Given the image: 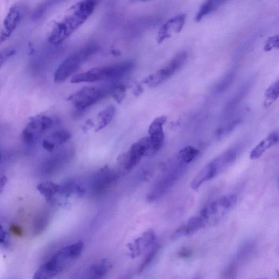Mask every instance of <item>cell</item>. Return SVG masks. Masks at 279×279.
Returning a JSON list of instances; mask_svg holds the SVG:
<instances>
[{"label":"cell","instance_id":"21","mask_svg":"<svg viewBox=\"0 0 279 279\" xmlns=\"http://www.w3.org/2000/svg\"><path fill=\"white\" fill-rule=\"evenodd\" d=\"M199 153L196 148L191 146H186L179 152L178 159L183 163L190 164L197 158Z\"/></svg>","mask_w":279,"mask_h":279},{"label":"cell","instance_id":"36","mask_svg":"<svg viewBox=\"0 0 279 279\" xmlns=\"http://www.w3.org/2000/svg\"><path fill=\"white\" fill-rule=\"evenodd\" d=\"M185 236H188V233L186 226L184 225L180 226V228L173 232L171 239L176 240Z\"/></svg>","mask_w":279,"mask_h":279},{"label":"cell","instance_id":"24","mask_svg":"<svg viewBox=\"0 0 279 279\" xmlns=\"http://www.w3.org/2000/svg\"><path fill=\"white\" fill-rule=\"evenodd\" d=\"M71 137H72V135L69 131H66V130H60V131H57L52 133L49 138L47 139L55 147L64 144L65 142L69 141Z\"/></svg>","mask_w":279,"mask_h":279},{"label":"cell","instance_id":"15","mask_svg":"<svg viewBox=\"0 0 279 279\" xmlns=\"http://www.w3.org/2000/svg\"><path fill=\"white\" fill-rule=\"evenodd\" d=\"M218 175L216 168L210 163L204 167L194 178L191 187L194 190H197L206 181L216 177Z\"/></svg>","mask_w":279,"mask_h":279},{"label":"cell","instance_id":"11","mask_svg":"<svg viewBox=\"0 0 279 279\" xmlns=\"http://www.w3.org/2000/svg\"><path fill=\"white\" fill-rule=\"evenodd\" d=\"M25 10L24 6L21 4L15 5L10 9L4 22L5 31L1 37L2 40L9 37L17 28L22 21Z\"/></svg>","mask_w":279,"mask_h":279},{"label":"cell","instance_id":"30","mask_svg":"<svg viewBox=\"0 0 279 279\" xmlns=\"http://www.w3.org/2000/svg\"><path fill=\"white\" fill-rule=\"evenodd\" d=\"M52 3L53 2H45L39 5L32 13V18L36 20V19L41 18Z\"/></svg>","mask_w":279,"mask_h":279},{"label":"cell","instance_id":"32","mask_svg":"<svg viewBox=\"0 0 279 279\" xmlns=\"http://www.w3.org/2000/svg\"><path fill=\"white\" fill-rule=\"evenodd\" d=\"M48 223V218L41 216L37 218L35 220L34 225V231L36 233H39L42 232L47 226Z\"/></svg>","mask_w":279,"mask_h":279},{"label":"cell","instance_id":"12","mask_svg":"<svg viewBox=\"0 0 279 279\" xmlns=\"http://www.w3.org/2000/svg\"><path fill=\"white\" fill-rule=\"evenodd\" d=\"M186 15L180 14L173 17L162 25L157 37V42L160 44L170 38L173 33H179L185 23Z\"/></svg>","mask_w":279,"mask_h":279},{"label":"cell","instance_id":"23","mask_svg":"<svg viewBox=\"0 0 279 279\" xmlns=\"http://www.w3.org/2000/svg\"><path fill=\"white\" fill-rule=\"evenodd\" d=\"M236 76L235 71L232 70L220 80L215 88V93L220 95L224 93L231 86Z\"/></svg>","mask_w":279,"mask_h":279},{"label":"cell","instance_id":"35","mask_svg":"<svg viewBox=\"0 0 279 279\" xmlns=\"http://www.w3.org/2000/svg\"><path fill=\"white\" fill-rule=\"evenodd\" d=\"M16 53L14 49H8L0 51V68H1L4 63L12 56H14Z\"/></svg>","mask_w":279,"mask_h":279},{"label":"cell","instance_id":"37","mask_svg":"<svg viewBox=\"0 0 279 279\" xmlns=\"http://www.w3.org/2000/svg\"><path fill=\"white\" fill-rule=\"evenodd\" d=\"M11 231L17 236L21 237L23 235V230L20 226L12 225L10 228Z\"/></svg>","mask_w":279,"mask_h":279},{"label":"cell","instance_id":"29","mask_svg":"<svg viewBox=\"0 0 279 279\" xmlns=\"http://www.w3.org/2000/svg\"><path fill=\"white\" fill-rule=\"evenodd\" d=\"M159 249L160 248L159 245L155 244L153 247L151 249L150 251L148 252V254L144 259V260L142 261L140 265L139 269V273L143 272L149 267V265L151 264L155 256H157Z\"/></svg>","mask_w":279,"mask_h":279},{"label":"cell","instance_id":"18","mask_svg":"<svg viewBox=\"0 0 279 279\" xmlns=\"http://www.w3.org/2000/svg\"><path fill=\"white\" fill-rule=\"evenodd\" d=\"M251 86L250 82H246L240 87L237 91L230 97V99L226 102L225 109L231 110L237 106L239 103L244 99V97L248 94Z\"/></svg>","mask_w":279,"mask_h":279},{"label":"cell","instance_id":"34","mask_svg":"<svg viewBox=\"0 0 279 279\" xmlns=\"http://www.w3.org/2000/svg\"><path fill=\"white\" fill-rule=\"evenodd\" d=\"M253 245H254V244L251 242H248L243 244L242 247L240 248L238 251V258H244L246 256H247L252 251L253 249Z\"/></svg>","mask_w":279,"mask_h":279},{"label":"cell","instance_id":"6","mask_svg":"<svg viewBox=\"0 0 279 279\" xmlns=\"http://www.w3.org/2000/svg\"><path fill=\"white\" fill-rule=\"evenodd\" d=\"M237 201L236 195H226L206 207L200 212L199 216L206 224L210 221L216 222L235 206Z\"/></svg>","mask_w":279,"mask_h":279},{"label":"cell","instance_id":"41","mask_svg":"<svg viewBox=\"0 0 279 279\" xmlns=\"http://www.w3.org/2000/svg\"><path fill=\"white\" fill-rule=\"evenodd\" d=\"M193 279H201V278H200V277L199 276H197V277H195V278H193Z\"/></svg>","mask_w":279,"mask_h":279},{"label":"cell","instance_id":"3","mask_svg":"<svg viewBox=\"0 0 279 279\" xmlns=\"http://www.w3.org/2000/svg\"><path fill=\"white\" fill-rule=\"evenodd\" d=\"M134 63L123 61L110 66L96 67L87 72L75 75L71 79L73 83L94 82L100 81H114L122 78L133 69Z\"/></svg>","mask_w":279,"mask_h":279},{"label":"cell","instance_id":"2","mask_svg":"<svg viewBox=\"0 0 279 279\" xmlns=\"http://www.w3.org/2000/svg\"><path fill=\"white\" fill-rule=\"evenodd\" d=\"M83 248L81 241L64 246L38 269L33 279H53L80 256Z\"/></svg>","mask_w":279,"mask_h":279},{"label":"cell","instance_id":"8","mask_svg":"<svg viewBox=\"0 0 279 279\" xmlns=\"http://www.w3.org/2000/svg\"><path fill=\"white\" fill-rule=\"evenodd\" d=\"M54 124V120L47 115H40L32 119L26 127L23 137L28 143L33 142L38 135L48 131Z\"/></svg>","mask_w":279,"mask_h":279},{"label":"cell","instance_id":"14","mask_svg":"<svg viewBox=\"0 0 279 279\" xmlns=\"http://www.w3.org/2000/svg\"><path fill=\"white\" fill-rule=\"evenodd\" d=\"M278 141V133L274 132L270 133L253 149L250 154V158L251 160H256L260 158L268 149L276 145Z\"/></svg>","mask_w":279,"mask_h":279},{"label":"cell","instance_id":"20","mask_svg":"<svg viewBox=\"0 0 279 279\" xmlns=\"http://www.w3.org/2000/svg\"><path fill=\"white\" fill-rule=\"evenodd\" d=\"M224 3L222 1H206L201 6L196 16V22H200L206 16L211 14Z\"/></svg>","mask_w":279,"mask_h":279},{"label":"cell","instance_id":"1","mask_svg":"<svg viewBox=\"0 0 279 279\" xmlns=\"http://www.w3.org/2000/svg\"><path fill=\"white\" fill-rule=\"evenodd\" d=\"M97 5L96 1H84L74 5L72 14L54 26L48 38L49 43L58 45L66 40L92 14Z\"/></svg>","mask_w":279,"mask_h":279},{"label":"cell","instance_id":"13","mask_svg":"<svg viewBox=\"0 0 279 279\" xmlns=\"http://www.w3.org/2000/svg\"><path fill=\"white\" fill-rule=\"evenodd\" d=\"M143 157L144 149L138 141L134 144L128 152L120 154L118 160L125 169L129 171L137 165Z\"/></svg>","mask_w":279,"mask_h":279},{"label":"cell","instance_id":"28","mask_svg":"<svg viewBox=\"0 0 279 279\" xmlns=\"http://www.w3.org/2000/svg\"><path fill=\"white\" fill-rule=\"evenodd\" d=\"M205 225L206 223L200 216L191 218L187 224L185 225L188 232V235H193L195 232L204 228Z\"/></svg>","mask_w":279,"mask_h":279},{"label":"cell","instance_id":"5","mask_svg":"<svg viewBox=\"0 0 279 279\" xmlns=\"http://www.w3.org/2000/svg\"><path fill=\"white\" fill-rule=\"evenodd\" d=\"M108 94L109 89L107 90L105 88L95 86L84 87L69 96L67 101L72 103L76 109L83 111L96 105Z\"/></svg>","mask_w":279,"mask_h":279},{"label":"cell","instance_id":"27","mask_svg":"<svg viewBox=\"0 0 279 279\" xmlns=\"http://www.w3.org/2000/svg\"><path fill=\"white\" fill-rule=\"evenodd\" d=\"M127 87L123 83H116L109 88V94L112 95L115 101L121 104L125 99Z\"/></svg>","mask_w":279,"mask_h":279},{"label":"cell","instance_id":"25","mask_svg":"<svg viewBox=\"0 0 279 279\" xmlns=\"http://www.w3.org/2000/svg\"><path fill=\"white\" fill-rule=\"evenodd\" d=\"M167 121V117L161 116L154 119L148 128L149 135H164L163 126Z\"/></svg>","mask_w":279,"mask_h":279},{"label":"cell","instance_id":"4","mask_svg":"<svg viewBox=\"0 0 279 279\" xmlns=\"http://www.w3.org/2000/svg\"><path fill=\"white\" fill-rule=\"evenodd\" d=\"M99 46L94 42H90L79 50L68 56L57 68L54 79L56 83L66 80L74 74L88 58L96 54Z\"/></svg>","mask_w":279,"mask_h":279},{"label":"cell","instance_id":"7","mask_svg":"<svg viewBox=\"0 0 279 279\" xmlns=\"http://www.w3.org/2000/svg\"><path fill=\"white\" fill-rule=\"evenodd\" d=\"M187 58L188 55L185 52H180L157 72L147 76L143 82L150 87L159 86L182 67L186 62Z\"/></svg>","mask_w":279,"mask_h":279},{"label":"cell","instance_id":"9","mask_svg":"<svg viewBox=\"0 0 279 279\" xmlns=\"http://www.w3.org/2000/svg\"><path fill=\"white\" fill-rule=\"evenodd\" d=\"M157 237L152 230H148L136 238L127 245L129 256L135 258L140 256L142 252L151 249L155 244Z\"/></svg>","mask_w":279,"mask_h":279},{"label":"cell","instance_id":"10","mask_svg":"<svg viewBox=\"0 0 279 279\" xmlns=\"http://www.w3.org/2000/svg\"><path fill=\"white\" fill-rule=\"evenodd\" d=\"M118 173L108 166L102 167L95 173L93 177V191L100 192L106 190L118 179Z\"/></svg>","mask_w":279,"mask_h":279},{"label":"cell","instance_id":"22","mask_svg":"<svg viewBox=\"0 0 279 279\" xmlns=\"http://www.w3.org/2000/svg\"><path fill=\"white\" fill-rule=\"evenodd\" d=\"M38 190L49 200L53 199L55 195L60 191V185H57L51 181H46L38 187Z\"/></svg>","mask_w":279,"mask_h":279},{"label":"cell","instance_id":"31","mask_svg":"<svg viewBox=\"0 0 279 279\" xmlns=\"http://www.w3.org/2000/svg\"><path fill=\"white\" fill-rule=\"evenodd\" d=\"M237 274V267L235 263L233 262L228 266L223 272L224 279H235Z\"/></svg>","mask_w":279,"mask_h":279},{"label":"cell","instance_id":"17","mask_svg":"<svg viewBox=\"0 0 279 279\" xmlns=\"http://www.w3.org/2000/svg\"><path fill=\"white\" fill-rule=\"evenodd\" d=\"M237 158V154L234 151L226 152L211 161V163L216 168L218 174L221 173L234 163Z\"/></svg>","mask_w":279,"mask_h":279},{"label":"cell","instance_id":"16","mask_svg":"<svg viewBox=\"0 0 279 279\" xmlns=\"http://www.w3.org/2000/svg\"><path fill=\"white\" fill-rule=\"evenodd\" d=\"M111 268V262L106 259H102L90 267L85 279H105Z\"/></svg>","mask_w":279,"mask_h":279},{"label":"cell","instance_id":"38","mask_svg":"<svg viewBox=\"0 0 279 279\" xmlns=\"http://www.w3.org/2000/svg\"><path fill=\"white\" fill-rule=\"evenodd\" d=\"M192 255V252L191 250L187 248L181 249L178 255L181 257L187 258L190 257Z\"/></svg>","mask_w":279,"mask_h":279},{"label":"cell","instance_id":"40","mask_svg":"<svg viewBox=\"0 0 279 279\" xmlns=\"http://www.w3.org/2000/svg\"><path fill=\"white\" fill-rule=\"evenodd\" d=\"M6 235L1 226H0V243H4L5 242Z\"/></svg>","mask_w":279,"mask_h":279},{"label":"cell","instance_id":"26","mask_svg":"<svg viewBox=\"0 0 279 279\" xmlns=\"http://www.w3.org/2000/svg\"><path fill=\"white\" fill-rule=\"evenodd\" d=\"M279 95L278 81L272 83L271 85L265 90L264 94V103L265 107L270 106L272 103L277 100Z\"/></svg>","mask_w":279,"mask_h":279},{"label":"cell","instance_id":"42","mask_svg":"<svg viewBox=\"0 0 279 279\" xmlns=\"http://www.w3.org/2000/svg\"><path fill=\"white\" fill-rule=\"evenodd\" d=\"M258 279H267L266 278H258Z\"/></svg>","mask_w":279,"mask_h":279},{"label":"cell","instance_id":"33","mask_svg":"<svg viewBox=\"0 0 279 279\" xmlns=\"http://www.w3.org/2000/svg\"><path fill=\"white\" fill-rule=\"evenodd\" d=\"M274 48H278V35L269 37L264 44V50L265 51H269Z\"/></svg>","mask_w":279,"mask_h":279},{"label":"cell","instance_id":"19","mask_svg":"<svg viewBox=\"0 0 279 279\" xmlns=\"http://www.w3.org/2000/svg\"><path fill=\"white\" fill-rule=\"evenodd\" d=\"M116 114V109L114 106L110 105L105 110H102L98 115L99 125L96 132H99L106 127L113 120Z\"/></svg>","mask_w":279,"mask_h":279},{"label":"cell","instance_id":"39","mask_svg":"<svg viewBox=\"0 0 279 279\" xmlns=\"http://www.w3.org/2000/svg\"><path fill=\"white\" fill-rule=\"evenodd\" d=\"M142 92H143V88H142V86L139 85H137L136 86L134 90V94L136 96H138L140 95Z\"/></svg>","mask_w":279,"mask_h":279}]
</instances>
